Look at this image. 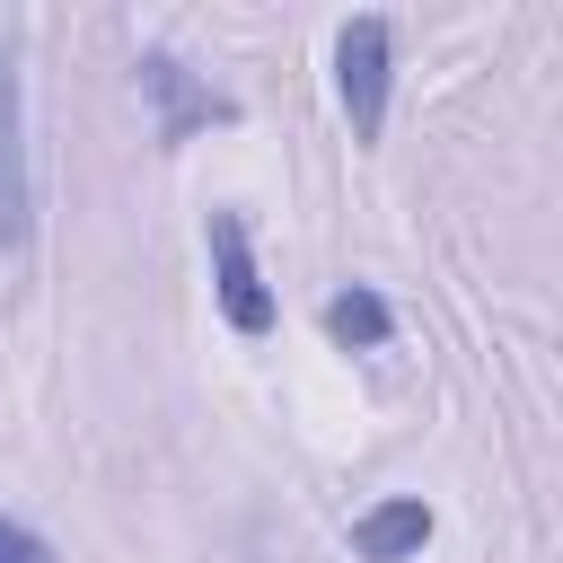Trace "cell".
Masks as SVG:
<instances>
[{
    "label": "cell",
    "instance_id": "1",
    "mask_svg": "<svg viewBox=\"0 0 563 563\" xmlns=\"http://www.w3.org/2000/svg\"><path fill=\"white\" fill-rule=\"evenodd\" d=\"M387 18H352L343 35H334V97H343V114H352V141H378V123H387Z\"/></svg>",
    "mask_w": 563,
    "mask_h": 563
},
{
    "label": "cell",
    "instance_id": "2",
    "mask_svg": "<svg viewBox=\"0 0 563 563\" xmlns=\"http://www.w3.org/2000/svg\"><path fill=\"white\" fill-rule=\"evenodd\" d=\"M202 246H211V290H220V317L238 334H273V290L255 273V246H246V220L238 211H211L202 220Z\"/></svg>",
    "mask_w": 563,
    "mask_h": 563
},
{
    "label": "cell",
    "instance_id": "3",
    "mask_svg": "<svg viewBox=\"0 0 563 563\" xmlns=\"http://www.w3.org/2000/svg\"><path fill=\"white\" fill-rule=\"evenodd\" d=\"M141 88L158 97V141H185L194 123H229V97H211V88H194L167 53H150L141 62Z\"/></svg>",
    "mask_w": 563,
    "mask_h": 563
},
{
    "label": "cell",
    "instance_id": "4",
    "mask_svg": "<svg viewBox=\"0 0 563 563\" xmlns=\"http://www.w3.org/2000/svg\"><path fill=\"white\" fill-rule=\"evenodd\" d=\"M422 545H431V510H422L413 493L352 519V554H361V563H405V554H422Z\"/></svg>",
    "mask_w": 563,
    "mask_h": 563
},
{
    "label": "cell",
    "instance_id": "5",
    "mask_svg": "<svg viewBox=\"0 0 563 563\" xmlns=\"http://www.w3.org/2000/svg\"><path fill=\"white\" fill-rule=\"evenodd\" d=\"M387 334H396V317H387L378 290H334V299H325V343H334V352H378Z\"/></svg>",
    "mask_w": 563,
    "mask_h": 563
},
{
    "label": "cell",
    "instance_id": "6",
    "mask_svg": "<svg viewBox=\"0 0 563 563\" xmlns=\"http://www.w3.org/2000/svg\"><path fill=\"white\" fill-rule=\"evenodd\" d=\"M26 229V185H18V150H9V70H0V238Z\"/></svg>",
    "mask_w": 563,
    "mask_h": 563
},
{
    "label": "cell",
    "instance_id": "7",
    "mask_svg": "<svg viewBox=\"0 0 563 563\" xmlns=\"http://www.w3.org/2000/svg\"><path fill=\"white\" fill-rule=\"evenodd\" d=\"M0 563H53V554H44V537H35V528L0 519Z\"/></svg>",
    "mask_w": 563,
    "mask_h": 563
}]
</instances>
